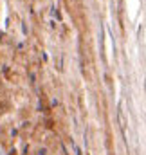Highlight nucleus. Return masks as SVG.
<instances>
[{"label": "nucleus", "instance_id": "4", "mask_svg": "<svg viewBox=\"0 0 146 155\" xmlns=\"http://www.w3.org/2000/svg\"><path fill=\"white\" fill-rule=\"evenodd\" d=\"M22 31H24V35H27V25L25 24H22Z\"/></svg>", "mask_w": 146, "mask_h": 155}, {"label": "nucleus", "instance_id": "1", "mask_svg": "<svg viewBox=\"0 0 146 155\" xmlns=\"http://www.w3.org/2000/svg\"><path fill=\"white\" fill-rule=\"evenodd\" d=\"M71 143H72L74 153H76V155H83V152H81V148H79V146H78V144H76V143H74V141H71Z\"/></svg>", "mask_w": 146, "mask_h": 155}, {"label": "nucleus", "instance_id": "2", "mask_svg": "<svg viewBox=\"0 0 146 155\" xmlns=\"http://www.w3.org/2000/svg\"><path fill=\"white\" fill-rule=\"evenodd\" d=\"M38 155H47V148H45V146L38 148Z\"/></svg>", "mask_w": 146, "mask_h": 155}, {"label": "nucleus", "instance_id": "3", "mask_svg": "<svg viewBox=\"0 0 146 155\" xmlns=\"http://www.w3.org/2000/svg\"><path fill=\"white\" fill-rule=\"evenodd\" d=\"M51 105H52V107H56V105H58V99H56V97H52V99H51Z\"/></svg>", "mask_w": 146, "mask_h": 155}]
</instances>
